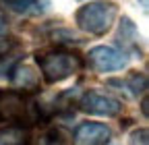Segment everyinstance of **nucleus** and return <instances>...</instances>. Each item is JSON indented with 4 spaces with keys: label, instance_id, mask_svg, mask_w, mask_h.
Returning <instances> with one entry per match:
<instances>
[{
    "label": "nucleus",
    "instance_id": "obj_1",
    "mask_svg": "<svg viewBox=\"0 0 149 145\" xmlns=\"http://www.w3.org/2000/svg\"><path fill=\"white\" fill-rule=\"evenodd\" d=\"M35 60L40 64V72L46 83H60L81 72L83 68V56L68 48H52L37 52Z\"/></svg>",
    "mask_w": 149,
    "mask_h": 145
},
{
    "label": "nucleus",
    "instance_id": "obj_2",
    "mask_svg": "<svg viewBox=\"0 0 149 145\" xmlns=\"http://www.w3.org/2000/svg\"><path fill=\"white\" fill-rule=\"evenodd\" d=\"M116 17H118V4L100 0V2H91V4L81 6L77 10V15H74V23L85 33L104 35L112 27V23L116 21Z\"/></svg>",
    "mask_w": 149,
    "mask_h": 145
},
{
    "label": "nucleus",
    "instance_id": "obj_3",
    "mask_svg": "<svg viewBox=\"0 0 149 145\" xmlns=\"http://www.w3.org/2000/svg\"><path fill=\"white\" fill-rule=\"evenodd\" d=\"M126 54L118 52L110 46H95L87 54V62L93 70L97 72H108V70H120L126 66Z\"/></svg>",
    "mask_w": 149,
    "mask_h": 145
},
{
    "label": "nucleus",
    "instance_id": "obj_4",
    "mask_svg": "<svg viewBox=\"0 0 149 145\" xmlns=\"http://www.w3.org/2000/svg\"><path fill=\"white\" fill-rule=\"evenodd\" d=\"M79 106H81V110L89 112V114H95V116H118L120 110H122V104L114 98H110V96H102L97 91H87L81 96L79 100Z\"/></svg>",
    "mask_w": 149,
    "mask_h": 145
},
{
    "label": "nucleus",
    "instance_id": "obj_5",
    "mask_svg": "<svg viewBox=\"0 0 149 145\" xmlns=\"http://www.w3.org/2000/svg\"><path fill=\"white\" fill-rule=\"evenodd\" d=\"M27 118V104L19 91L0 89V122H23Z\"/></svg>",
    "mask_w": 149,
    "mask_h": 145
},
{
    "label": "nucleus",
    "instance_id": "obj_6",
    "mask_svg": "<svg viewBox=\"0 0 149 145\" xmlns=\"http://www.w3.org/2000/svg\"><path fill=\"white\" fill-rule=\"evenodd\" d=\"M110 129L102 122H85L74 133V145H108L110 143Z\"/></svg>",
    "mask_w": 149,
    "mask_h": 145
},
{
    "label": "nucleus",
    "instance_id": "obj_7",
    "mask_svg": "<svg viewBox=\"0 0 149 145\" xmlns=\"http://www.w3.org/2000/svg\"><path fill=\"white\" fill-rule=\"evenodd\" d=\"M10 83L19 89H23V91H35L37 85H40V77L31 66L19 64L10 70Z\"/></svg>",
    "mask_w": 149,
    "mask_h": 145
},
{
    "label": "nucleus",
    "instance_id": "obj_8",
    "mask_svg": "<svg viewBox=\"0 0 149 145\" xmlns=\"http://www.w3.org/2000/svg\"><path fill=\"white\" fill-rule=\"evenodd\" d=\"M118 44L122 46L124 52H139V31L135 27V23L124 17L120 21V27H118Z\"/></svg>",
    "mask_w": 149,
    "mask_h": 145
},
{
    "label": "nucleus",
    "instance_id": "obj_9",
    "mask_svg": "<svg viewBox=\"0 0 149 145\" xmlns=\"http://www.w3.org/2000/svg\"><path fill=\"white\" fill-rule=\"evenodd\" d=\"M29 129L23 124H6L0 126V145H29Z\"/></svg>",
    "mask_w": 149,
    "mask_h": 145
},
{
    "label": "nucleus",
    "instance_id": "obj_10",
    "mask_svg": "<svg viewBox=\"0 0 149 145\" xmlns=\"http://www.w3.org/2000/svg\"><path fill=\"white\" fill-rule=\"evenodd\" d=\"M108 83L110 85H118L120 89H124V91L128 96H133V98H137L139 93L147 91V77L141 75V72H133V75H128L126 79H110Z\"/></svg>",
    "mask_w": 149,
    "mask_h": 145
},
{
    "label": "nucleus",
    "instance_id": "obj_11",
    "mask_svg": "<svg viewBox=\"0 0 149 145\" xmlns=\"http://www.w3.org/2000/svg\"><path fill=\"white\" fill-rule=\"evenodd\" d=\"M37 145H70V137L60 126H52L37 139Z\"/></svg>",
    "mask_w": 149,
    "mask_h": 145
},
{
    "label": "nucleus",
    "instance_id": "obj_12",
    "mask_svg": "<svg viewBox=\"0 0 149 145\" xmlns=\"http://www.w3.org/2000/svg\"><path fill=\"white\" fill-rule=\"evenodd\" d=\"M2 4L15 13H27L31 6L37 4V0H2Z\"/></svg>",
    "mask_w": 149,
    "mask_h": 145
},
{
    "label": "nucleus",
    "instance_id": "obj_13",
    "mask_svg": "<svg viewBox=\"0 0 149 145\" xmlns=\"http://www.w3.org/2000/svg\"><path fill=\"white\" fill-rule=\"evenodd\" d=\"M128 145H149V133L147 129H137L130 133V139H128Z\"/></svg>",
    "mask_w": 149,
    "mask_h": 145
},
{
    "label": "nucleus",
    "instance_id": "obj_14",
    "mask_svg": "<svg viewBox=\"0 0 149 145\" xmlns=\"http://www.w3.org/2000/svg\"><path fill=\"white\" fill-rule=\"evenodd\" d=\"M10 48H13V44H10V42H6V40H0V58H2V54H6Z\"/></svg>",
    "mask_w": 149,
    "mask_h": 145
},
{
    "label": "nucleus",
    "instance_id": "obj_15",
    "mask_svg": "<svg viewBox=\"0 0 149 145\" xmlns=\"http://www.w3.org/2000/svg\"><path fill=\"white\" fill-rule=\"evenodd\" d=\"M8 31V23H6V17L0 13V35H4Z\"/></svg>",
    "mask_w": 149,
    "mask_h": 145
},
{
    "label": "nucleus",
    "instance_id": "obj_16",
    "mask_svg": "<svg viewBox=\"0 0 149 145\" xmlns=\"http://www.w3.org/2000/svg\"><path fill=\"white\" fill-rule=\"evenodd\" d=\"M143 114H145V116H147V98H145V100H143Z\"/></svg>",
    "mask_w": 149,
    "mask_h": 145
},
{
    "label": "nucleus",
    "instance_id": "obj_17",
    "mask_svg": "<svg viewBox=\"0 0 149 145\" xmlns=\"http://www.w3.org/2000/svg\"><path fill=\"white\" fill-rule=\"evenodd\" d=\"M141 6H143V8L147 10V0H141Z\"/></svg>",
    "mask_w": 149,
    "mask_h": 145
}]
</instances>
